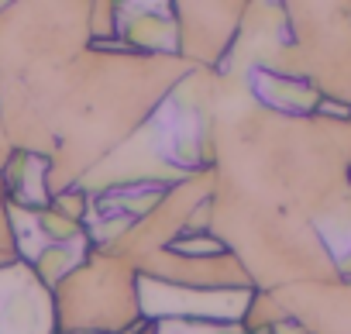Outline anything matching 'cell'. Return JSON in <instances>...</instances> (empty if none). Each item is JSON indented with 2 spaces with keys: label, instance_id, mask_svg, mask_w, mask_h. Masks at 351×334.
Wrapping results in <instances>:
<instances>
[{
  "label": "cell",
  "instance_id": "5",
  "mask_svg": "<svg viewBox=\"0 0 351 334\" xmlns=\"http://www.w3.org/2000/svg\"><path fill=\"white\" fill-rule=\"evenodd\" d=\"M0 180L8 187V200L11 207H49V158L35 155V152H11L8 165L0 169Z\"/></svg>",
  "mask_w": 351,
  "mask_h": 334
},
{
  "label": "cell",
  "instance_id": "8",
  "mask_svg": "<svg viewBox=\"0 0 351 334\" xmlns=\"http://www.w3.org/2000/svg\"><path fill=\"white\" fill-rule=\"evenodd\" d=\"M11 152H14V145H11V138H8V128H4V121H0V169L8 165Z\"/></svg>",
  "mask_w": 351,
  "mask_h": 334
},
{
  "label": "cell",
  "instance_id": "6",
  "mask_svg": "<svg viewBox=\"0 0 351 334\" xmlns=\"http://www.w3.org/2000/svg\"><path fill=\"white\" fill-rule=\"evenodd\" d=\"M152 334H245V327L241 324H217V320L162 317V320H152Z\"/></svg>",
  "mask_w": 351,
  "mask_h": 334
},
{
  "label": "cell",
  "instance_id": "4",
  "mask_svg": "<svg viewBox=\"0 0 351 334\" xmlns=\"http://www.w3.org/2000/svg\"><path fill=\"white\" fill-rule=\"evenodd\" d=\"M117 42L141 56H176L172 4H117Z\"/></svg>",
  "mask_w": 351,
  "mask_h": 334
},
{
  "label": "cell",
  "instance_id": "3",
  "mask_svg": "<svg viewBox=\"0 0 351 334\" xmlns=\"http://www.w3.org/2000/svg\"><path fill=\"white\" fill-rule=\"evenodd\" d=\"M255 289H183L165 286L155 279L138 276V300H141V320H162V317H186V320H217V324H241Z\"/></svg>",
  "mask_w": 351,
  "mask_h": 334
},
{
  "label": "cell",
  "instance_id": "1",
  "mask_svg": "<svg viewBox=\"0 0 351 334\" xmlns=\"http://www.w3.org/2000/svg\"><path fill=\"white\" fill-rule=\"evenodd\" d=\"M56 334H134L141 320L138 272L131 262L93 248L52 286Z\"/></svg>",
  "mask_w": 351,
  "mask_h": 334
},
{
  "label": "cell",
  "instance_id": "9",
  "mask_svg": "<svg viewBox=\"0 0 351 334\" xmlns=\"http://www.w3.org/2000/svg\"><path fill=\"white\" fill-rule=\"evenodd\" d=\"M134 334H152V324H141V327H138Z\"/></svg>",
  "mask_w": 351,
  "mask_h": 334
},
{
  "label": "cell",
  "instance_id": "7",
  "mask_svg": "<svg viewBox=\"0 0 351 334\" xmlns=\"http://www.w3.org/2000/svg\"><path fill=\"white\" fill-rule=\"evenodd\" d=\"M18 235H14V217H11V200H8V187L0 180V269L18 265Z\"/></svg>",
  "mask_w": 351,
  "mask_h": 334
},
{
  "label": "cell",
  "instance_id": "2",
  "mask_svg": "<svg viewBox=\"0 0 351 334\" xmlns=\"http://www.w3.org/2000/svg\"><path fill=\"white\" fill-rule=\"evenodd\" d=\"M245 4H172L176 56L190 69H221L234 49Z\"/></svg>",
  "mask_w": 351,
  "mask_h": 334
}]
</instances>
